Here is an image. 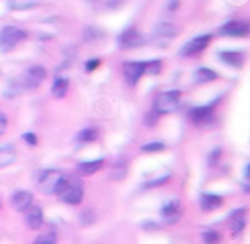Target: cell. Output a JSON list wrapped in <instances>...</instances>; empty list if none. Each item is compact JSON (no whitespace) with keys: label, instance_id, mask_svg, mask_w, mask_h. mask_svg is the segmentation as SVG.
<instances>
[{"label":"cell","instance_id":"cell-17","mask_svg":"<svg viewBox=\"0 0 250 244\" xmlns=\"http://www.w3.org/2000/svg\"><path fill=\"white\" fill-rule=\"evenodd\" d=\"M219 59H221L225 64L232 66V68H238V66H242V62H244V55L238 53V51H221V53H219Z\"/></svg>","mask_w":250,"mask_h":244},{"label":"cell","instance_id":"cell-30","mask_svg":"<svg viewBox=\"0 0 250 244\" xmlns=\"http://www.w3.org/2000/svg\"><path fill=\"white\" fill-rule=\"evenodd\" d=\"M21 139H23L29 146H35V144H37V137H35L33 133H23V137H21Z\"/></svg>","mask_w":250,"mask_h":244},{"label":"cell","instance_id":"cell-16","mask_svg":"<svg viewBox=\"0 0 250 244\" xmlns=\"http://www.w3.org/2000/svg\"><path fill=\"white\" fill-rule=\"evenodd\" d=\"M199 205H201V211L209 213V211H215L223 205V197L217 193H203L199 199Z\"/></svg>","mask_w":250,"mask_h":244},{"label":"cell","instance_id":"cell-35","mask_svg":"<svg viewBox=\"0 0 250 244\" xmlns=\"http://www.w3.org/2000/svg\"><path fill=\"white\" fill-rule=\"evenodd\" d=\"M246 178L250 180V164H248V168H246Z\"/></svg>","mask_w":250,"mask_h":244},{"label":"cell","instance_id":"cell-24","mask_svg":"<svg viewBox=\"0 0 250 244\" xmlns=\"http://www.w3.org/2000/svg\"><path fill=\"white\" fill-rule=\"evenodd\" d=\"M160 68H162V61L160 59H154V61L145 62V72H148V74H158Z\"/></svg>","mask_w":250,"mask_h":244},{"label":"cell","instance_id":"cell-19","mask_svg":"<svg viewBox=\"0 0 250 244\" xmlns=\"http://www.w3.org/2000/svg\"><path fill=\"white\" fill-rule=\"evenodd\" d=\"M66 92H68V80L64 76H57L53 80V84H51V94L55 98H64Z\"/></svg>","mask_w":250,"mask_h":244},{"label":"cell","instance_id":"cell-8","mask_svg":"<svg viewBox=\"0 0 250 244\" xmlns=\"http://www.w3.org/2000/svg\"><path fill=\"white\" fill-rule=\"evenodd\" d=\"M117 43L123 47V49H137V47H143L146 43V37L143 33H139L137 29H125L119 37H117Z\"/></svg>","mask_w":250,"mask_h":244},{"label":"cell","instance_id":"cell-5","mask_svg":"<svg viewBox=\"0 0 250 244\" xmlns=\"http://www.w3.org/2000/svg\"><path fill=\"white\" fill-rule=\"evenodd\" d=\"M176 33H178V29H176V25L174 23H170V21H160L156 27H154V31H152V37H150V43L152 45H156V47H168V43L176 37Z\"/></svg>","mask_w":250,"mask_h":244},{"label":"cell","instance_id":"cell-7","mask_svg":"<svg viewBox=\"0 0 250 244\" xmlns=\"http://www.w3.org/2000/svg\"><path fill=\"white\" fill-rule=\"evenodd\" d=\"M221 35L225 37H248L250 35V21L246 20H230L219 29Z\"/></svg>","mask_w":250,"mask_h":244},{"label":"cell","instance_id":"cell-29","mask_svg":"<svg viewBox=\"0 0 250 244\" xmlns=\"http://www.w3.org/2000/svg\"><path fill=\"white\" fill-rule=\"evenodd\" d=\"M98 64H102V61H100V59H90V61L84 64V70H86V72H92V70H96V68H98Z\"/></svg>","mask_w":250,"mask_h":244},{"label":"cell","instance_id":"cell-18","mask_svg":"<svg viewBox=\"0 0 250 244\" xmlns=\"http://www.w3.org/2000/svg\"><path fill=\"white\" fill-rule=\"evenodd\" d=\"M104 168V158H96V160H88V162H80L78 164V174L82 176H92L98 170Z\"/></svg>","mask_w":250,"mask_h":244},{"label":"cell","instance_id":"cell-10","mask_svg":"<svg viewBox=\"0 0 250 244\" xmlns=\"http://www.w3.org/2000/svg\"><path fill=\"white\" fill-rule=\"evenodd\" d=\"M143 74H145V62H141V61H127V62H123V76H125L127 84L135 86Z\"/></svg>","mask_w":250,"mask_h":244},{"label":"cell","instance_id":"cell-27","mask_svg":"<svg viewBox=\"0 0 250 244\" xmlns=\"http://www.w3.org/2000/svg\"><path fill=\"white\" fill-rule=\"evenodd\" d=\"M123 176H125V162H121V166H119V168L113 164V168H111V178H115V180H121Z\"/></svg>","mask_w":250,"mask_h":244},{"label":"cell","instance_id":"cell-28","mask_svg":"<svg viewBox=\"0 0 250 244\" xmlns=\"http://www.w3.org/2000/svg\"><path fill=\"white\" fill-rule=\"evenodd\" d=\"M33 244H55V236L53 234H41L35 238Z\"/></svg>","mask_w":250,"mask_h":244},{"label":"cell","instance_id":"cell-21","mask_svg":"<svg viewBox=\"0 0 250 244\" xmlns=\"http://www.w3.org/2000/svg\"><path fill=\"white\" fill-rule=\"evenodd\" d=\"M8 6L14 12H25V10L39 6V0H8Z\"/></svg>","mask_w":250,"mask_h":244},{"label":"cell","instance_id":"cell-33","mask_svg":"<svg viewBox=\"0 0 250 244\" xmlns=\"http://www.w3.org/2000/svg\"><path fill=\"white\" fill-rule=\"evenodd\" d=\"M119 4H121V0H107V8H115Z\"/></svg>","mask_w":250,"mask_h":244},{"label":"cell","instance_id":"cell-22","mask_svg":"<svg viewBox=\"0 0 250 244\" xmlns=\"http://www.w3.org/2000/svg\"><path fill=\"white\" fill-rule=\"evenodd\" d=\"M98 135H100V133H98V129H96V127H84V129L78 133L76 141H78V142H82V144H84V142H92V141H96V139H98Z\"/></svg>","mask_w":250,"mask_h":244},{"label":"cell","instance_id":"cell-23","mask_svg":"<svg viewBox=\"0 0 250 244\" xmlns=\"http://www.w3.org/2000/svg\"><path fill=\"white\" fill-rule=\"evenodd\" d=\"M195 78H197V82H199V84H207V82L217 80V72H215V70H211V68H197Z\"/></svg>","mask_w":250,"mask_h":244},{"label":"cell","instance_id":"cell-2","mask_svg":"<svg viewBox=\"0 0 250 244\" xmlns=\"http://www.w3.org/2000/svg\"><path fill=\"white\" fill-rule=\"evenodd\" d=\"M180 100H182V94L180 90H168V92H162L156 96L154 100V113L162 115V113H174L178 107H180Z\"/></svg>","mask_w":250,"mask_h":244},{"label":"cell","instance_id":"cell-31","mask_svg":"<svg viewBox=\"0 0 250 244\" xmlns=\"http://www.w3.org/2000/svg\"><path fill=\"white\" fill-rule=\"evenodd\" d=\"M170 180V176H162V178H158V180H154V182H148L146 183V187H154V185H162V183H166Z\"/></svg>","mask_w":250,"mask_h":244},{"label":"cell","instance_id":"cell-32","mask_svg":"<svg viewBox=\"0 0 250 244\" xmlns=\"http://www.w3.org/2000/svg\"><path fill=\"white\" fill-rule=\"evenodd\" d=\"M6 127H8V119H6V115L0 111V135L6 133Z\"/></svg>","mask_w":250,"mask_h":244},{"label":"cell","instance_id":"cell-15","mask_svg":"<svg viewBox=\"0 0 250 244\" xmlns=\"http://www.w3.org/2000/svg\"><path fill=\"white\" fill-rule=\"evenodd\" d=\"M10 203H12V207H14L16 211L23 213V211H25V209H27L29 205H33V195H31L29 191H25V189L14 191V195H12Z\"/></svg>","mask_w":250,"mask_h":244},{"label":"cell","instance_id":"cell-13","mask_svg":"<svg viewBox=\"0 0 250 244\" xmlns=\"http://www.w3.org/2000/svg\"><path fill=\"white\" fill-rule=\"evenodd\" d=\"M189 119L195 123V125H209L213 121V105H199V107H193L189 111Z\"/></svg>","mask_w":250,"mask_h":244},{"label":"cell","instance_id":"cell-3","mask_svg":"<svg viewBox=\"0 0 250 244\" xmlns=\"http://www.w3.org/2000/svg\"><path fill=\"white\" fill-rule=\"evenodd\" d=\"M27 31L18 27V25H4L0 29V49L2 51H10L14 47H18L21 41H25Z\"/></svg>","mask_w":250,"mask_h":244},{"label":"cell","instance_id":"cell-4","mask_svg":"<svg viewBox=\"0 0 250 244\" xmlns=\"http://www.w3.org/2000/svg\"><path fill=\"white\" fill-rule=\"evenodd\" d=\"M62 178H64V174L59 170H43L37 176V185L45 195H51V193H57Z\"/></svg>","mask_w":250,"mask_h":244},{"label":"cell","instance_id":"cell-11","mask_svg":"<svg viewBox=\"0 0 250 244\" xmlns=\"http://www.w3.org/2000/svg\"><path fill=\"white\" fill-rule=\"evenodd\" d=\"M23 217H25V224L31 228V230H39L43 226V209L39 205H29L25 211H23Z\"/></svg>","mask_w":250,"mask_h":244},{"label":"cell","instance_id":"cell-1","mask_svg":"<svg viewBox=\"0 0 250 244\" xmlns=\"http://www.w3.org/2000/svg\"><path fill=\"white\" fill-rule=\"evenodd\" d=\"M57 197L66 203V205H78L84 197V185L78 178H62L59 189H57Z\"/></svg>","mask_w":250,"mask_h":244},{"label":"cell","instance_id":"cell-6","mask_svg":"<svg viewBox=\"0 0 250 244\" xmlns=\"http://www.w3.org/2000/svg\"><path fill=\"white\" fill-rule=\"evenodd\" d=\"M45 78H47V68H45L43 64H33V66H29V68L23 72L20 84H21V88L33 90V88H37Z\"/></svg>","mask_w":250,"mask_h":244},{"label":"cell","instance_id":"cell-9","mask_svg":"<svg viewBox=\"0 0 250 244\" xmlns=\"http://www.w3.org/2000/svg\"><path fill=\"white\" fill-rule=\"evenodd\" d=\"M211 43V35L205 33V35H197L193 37L191 41H188L184 47H182V57H193V55H199L203 49H207V45Z\"/></svg>","mask_w":250,"mask_h":244},{"label":"cell","instance_id":"cell-25","mask_svg":"<svg viewBox=\"0 0 250 244\" xmlns=\"http://www.w3.org/2000/svg\"><path fill=\"white\" fill-rule=\"evenodd\" d=\"M164 148H166V144H164V142H158V141H154V142H146V144L141 146L143 152H162Z\"/></svg>","mask_w":250,"mask_h":244},{"label":"cell","instance_id":"cell-14","mask_svg":"<svg viewBox=\"0 0 250 244\" xmlns=\"http://www.w3.org/2000/svg\"><path fill=\"white\" fill-rule=\"evenodd\" d=\"M244 226H246V209L244 207H238V209H234L229 215V228L236 236V234H240L244 230Z\"/></svg>","mask_w":250,"mask_h":244},{"label":"cell","instance_id":"cell-26","mask_svg":"<svg viewBox=\"0 0 250 244\" xmlns=\"http://www.w3.org/2000/svg\"><path fill=\"white\" fill-rule=\"evenodd\" d=\"M203 242L205 244H219L221 242V234L217 230H205L203 232Z\"/></svg>","mask_w":250,"mask_h":244},{"label":"cell","instance_id":"cell-34","mask_svg":"<svg viewBox=\"0 0 250 244\" xmlns=\"http://www.w3.org/2000/svg\"><path fill=\"white\" fill-rule=\"evenodd\" d=\"M176 6H178V0H170V4H168V8H170V10H174Z\"/></svg>","mask_w":250,"mask_h":244},{"label":"cell","instance_id":"cell-12","mask_svg":"<svg viewBox=\"0 0 250 244\" xmlns=\"http://www.w3.org/2000/svg\"><path fill=\"white\" fill-rule=\"evenodd\" d=\"M180 215H182V205H180V201H176V199L164 203L162 209H160V217H162V221H164L166 224H174V223L180 219Z\"/></svg>","mask_w":250,"mask_h":244},{"label":"cell","instance_id":"cell-20","mask_svg":"<svg viewBox=\"0 0 250 244\" xmlns=\"http://www.w3.org/2000/svg\"><path fill=\"white\" fill-rule=\"evenodd\" d=\"M14 160H16V148L12 144L0 146V168H6L10 164H14Z\"/></svg>","mask_w":250,"mask_h":244}]
</instances>
